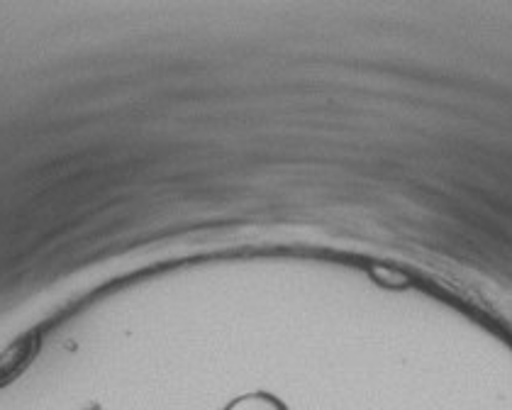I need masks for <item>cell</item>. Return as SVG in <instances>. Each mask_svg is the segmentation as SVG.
<instances>
[{"mask_svg": "<svg viewBox=\"0 0 512 410\" xmlns=\"http://www.w3.org/2000/svg\"><path fill=\"white\" fill-rule=\"evenodd\" d=\"M230 410H283L274 398H266V396H254V398H244L239 401L237 406H232Z\"/></svg>", "mask_w": 512, "mask_h": 410, "instance_id": "obj_2", "label": "cell"}, {"mask_svg": "<svg viewBox=\"0 0 512 410\" xmlns=\"http://www.w3.org/2000/svg\"><path fill=\"white\" fill-rule=\"evenodd\" d=\"M35 349H37V340H32V337L18 342V345L5 354V359H0V379H5V376H13L20 367H25V364L30 362V357Z\"/></svg>", "mask_w": 512, "mask_h": 410, "instance_id": "obj_1", "label": "cell"}]
</instances>
